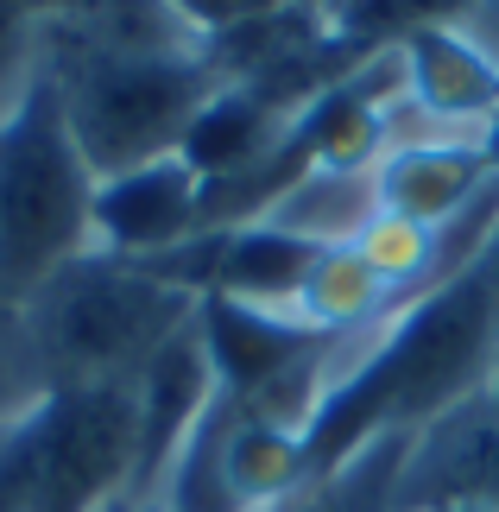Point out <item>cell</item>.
I'll list each match as a JSON object with an SVG mask.
<instances>
[{"label":"cell","instance_id":"cell-16","mask_svg":"<svg viewBox=\"0 0 499 512\" xmlns=\"http://www.w3.org/2000/svg\"><path fill=\"white\" fill-rule=\"evenodd\" d=\"M234 418H241V399L215 392L209 411L196 418V430L184 437V449L171 456L165 481H158V494H152L158 512H247V500L234 494V475H228Z\"/></svg>","mask_w":499,"mask_h":512},{"label":"cell","instance_id":"cell-12","mask_svg":"<svg viewBox=\"0 0 499 512\" xmlns=\"http://www.w3.org/2000/svg\"><path fill=\"white\" fill-rule=\"evenodd\" d=\"M291 127H297V114L272 108L266 95H253V89H241V83H222V89L203 102V114L190 121L184 146H177V159L203 177V190H209V184H228V177L253 171L266 152H278Z\"/></svg>","mask_w":499,"mask_h":512},{"label":"cell","instance_id":"cell-2","mask_svg":"<svg viewBox=\"0 0 499 512\" xmlns=\"http://www.w3.org/2000/svg\"><path fill=\"white\" fill-rule=\"evenodd\" d=\"M493 373H499V291L474 260L468 272L424 291L386 323L361 373L310 424V468L323 475L386 430L417 437L443 411L493 392Z\"/></svg>","mask_w":499,"mask_h":512},{"label":"cell","instance_id":"cell-19","mask_svg":"<svg viewBox=\"0 0 499 512\" xmlns=\"http://www.w3.org/2000/svg\"><path fill=\"white\" fill-rule=\"evenodd\" d=\"M455 32H468L493 64H499V0H468V13L455 19Z\"/></svg>","mask_w":499,"mask_h":512},{"label":"cell","instance_id":"cell-21","mask_svg":"<svg viewBox=\"0 0 499 512\" xmlns=\"http://www.w3.org/2000/svg\"><path fill=\"white\" fill-rule=\"evenodd\" d=\"M481 272H487L493 291H499V228H493V241H487V253H481Z\"/></svg>","mask_w":499,"mask_h":512},{"label":"cell","instance_id":"cell-11","mask_svg":"<svg viewBox=\"0 0 499 512\" xmlns=\"http://www.w3.org/2000/svg\"><path fill=\"white\" fill-rule=\"evenodd\" d=\"M196 329H203V348L215 361V380H222V392H234V399H253L259 386H272L278 373L316 342V329H304L297 317L253 310V304H234V298H203Z\"/></svg>","mask_w":499,"mask_h":512},{"label":"cell","instance_id":"cell-20","mask_svg":"<svg viewBox=\"0 0 499 512\" xmlns=\"http://www.w3.org/2000/svg\"><path fill=\"white\" fill-rule=\"evenodd\" d=\"M474 152H481V159H487V171L499 177V108H493L487 121H481V133H474Z\"/></svg>","mask_w":499,"mask_h":512},{"label":"cell","instance_id":"cell-7","mask_svg":"<svg viewBox=\"0 0 499 512\" xmlns=\"http://www.w3.org/2000/svg\"><path fill=\"white\" fill-rule=\"evenodd\" d=\"M436 506L499 512V399L493 392L417 430L405 456V481H398V512H436Z\"/></svg>","mask_w":499,"mask_h":512},{"label":"cell","instance_id":"cell-15","mask_svg":"<svg viewBox=\"0 0 499 512\" xmlns=\"http://www.w3.org/2000/svg\"><path fill=\"white\" fill-rule=\"evenodd\" d=\"M405 298L379 279L354 247H329L316 260L304 298H297V323L316 329V336H367V329H386Z\"/></svg>","mask_w":499,"mask_h":512},{"label":"cell","instance_id":"cell-6","mask_svg":"<svg viewBox=\"0 0 499 512\" xmlns=\"http://www.w3.org/2000/svg\"><path fill=\"white\" fill-rule=\"evenodd\" d=\"M95 247L121 253V260H158V253L184 247L203 234V177L177 152L133 171H114L95 184Z\"/></svg>","mask_w":499,"mask_h":512},{"label":"cell","instance_id":"cell-8","mask_svg":"<svg viewBox=\"0 0 499 512\" xmlns=\"http://www.w3.org/2000/svg\"><path fill=\"white\" fill-rule=\"evenodd\" d=\"M196 310H203V304H196ZM215 392H222V380H215V361H209V348H203V329H196V317H190L146 361V373L133 380V399H139V462H133V494H127V506H152V494H158V481H165L171 456L184 449V437L196 430V418L209 411Z\"/></svg>","mask_w":499,"mask_h":512},{"label":"cell","instance_id":"cell-14","mask_svg":"<svg viewBox=\"0 0 499 512\" xmlns=\"http://www.w3.org/2000/svg\"><path fill=\"white\" fill-rule=\"evenodd\" d=\"M373 215H379V177H373V165L367 171L310 165L266 215H259V222L285 228V234H297V241H310V247H354Z\"/></svg>","mask_w":499,"mask_h":512},{"label":"cell","instance_id":"cell-23","mask_svg":"<svg viewBox=\"0 0 499 512\" xmlns=\"http://www.w3.org/2000/svg\"><path fill=\"white\" fill-rule=\"evenodd\" d=\"M114 512H158V506H114Z\"/></svg>","mask_w":499,"mask_h":512},{"label":"cell","instance_id":"cell-10","mask_svg":"<svg viewBox=\"0 0 499 512\" xmlns=\"http://www.w3.org/2000/svg\"><path fill=\"white\" fill-rule=\"evenodd\" d=\"M379 209L405 215L417 228L443 234L474 196L493 184L487 159L474 152V140H424V146H386L379 152Z\"/></svg>","mask_w":499,"mask_h":512},{"label":"cell","instance_id":"cell-25","mask_svg":"<svg viewBox=\"0 0 499 512\" xmlns=\"http://www.w3.org/2000/svg\"><path fill=\"white\" fill-rule=\"evenodd\" d=\"M323 7H335V0H323Z\"/></svg>","mask_w":499,"mask_h":512},{"label":"cell","instance_id":"cell-22","mask_svg":"<svg viewBox=\"0 0 499 512\" xmlns=\"http://www.w3.org/2000/svg\"><path fill=\"white\" fill-rule=\"evenodd\" d=\"M436 512H493V506H436Z\"/></svg>","mask_w":499,"mask_h":512},{"label":"cell","instance_id":"cell-3","mask_svg":"<svg viewBox=\"0 0 499 512\" xmlns=\"http://www.w3.org/2000/svg\"><path fill=\"white\" fill-rule=\"evenodd\" d=\"M196 291L158 279L121 253H76L19 304L45 392L133 386L146 361L196 317Z\"/></svg>","mask_w":499,"mask_h":512},{"label":"cell","instance_id":"cell-17","mask_svg":"<svg viewBox=\"0 0 499 512\" xmlns=\"http://www.w3.org/2000/svg\"><path fill=\"white\" fill-rule=\"evenodd\" d=\"M411 430H386V437L361 443L348 462L323 468L310 487H297L291 500H278L266 512H398V481H405L411 456Z\"/></svg>","mask_w":499,"mask_h":512},{"label":"cell","instance_id":"cell-4","mask_svg":"<svg viewBox=\"0 0 499 512\" xmlns=\"http://www.w3.org/2000/svg\"><path fill=\"white\" fill-rule=\"evenodd\" d=\"M95 184L38 70L19 108L0 114V304H26L64 260L95 247Z\"/></svg>","mask_w":499,"mask_h":512},{"label":"cell","instance_id":"cell-18","mask_svg":"<svg viewBox=\"0 0 499 512\" xmlns=\"http://www.w3.org/2000/svg\"><path fill=\"white\" fill-rule=\"evenodd\" d=\"M203 32H222V26H241V19H259L272 7H285V0H177Z\"/></svg>","mask_w":499,"mask_h":512},{"label":"cell","instance_id":"cell-13","mask_svg":"<svg viewBox=\"0 0 499 512\" xmlns=\"http://www.w3.org/2000/svg\"><path fill=\"white\" fill-rule=\"evenodd\" d=\"M329 247H310L285 228L247 222V228H222V253H215V279L209 298H234L253 310H278V317H297V298H304L316 260Z\"/></svg>","mask_w":499,"mask_h":512},{"label":"cell","instance_id":"cell-1","mask_svg":"<svg viewBox=\"0 0 499 512\" xmlns=\"http://www.w3.org/2000/svg\"><path fill=\"white\" fill-rule=\"evenodd\" d=\"M203 26L177 0H64L38 32V70L95 177L152 165L184 146L222 89Z\"/></svg>","mask_w":499,"mask_h":512},{"label":"cell","instance_id":"cell-9","mask_svg":"<svg viewBox=\"0 0 499 512\" xmlns=\"http://www.w3.org/2000/svg\"><path fill=\"white\" fill-rule=\"evenodd\" d=\"M398 70L405 95L430 114L436 127L474 140L481 121L499 108V64L455 26H417L398 38Z\"/></svg>","mask_w":499,"mask_h":512},{"label":"cell","instance_id":"cell-5","mask_svg":"<svg viewBox=\"0 0 499 512\" xmlns=\"http://www.w3.org/2000/svg\"><path fill=\"white\" fill-rule=\"evenodd\" d=\"M38 512H114L133 494L139 399L133 386H70L32 411Z\"/></svg>","mask_w":499,"mask_h":512},{"label":"cell","instance_id":"cell-24","mask_svg":"<svg viewBox=\"0 0 499 512\" xmlns=\"http://www.w3.org/2000/svg\"><path fill=\"white\" fill-rule=\"evenodd\" d=\"M7 437H13V424H0V449H7Z\"/></svg>","mask_w":499,"mask_h":512}]
</instances>
